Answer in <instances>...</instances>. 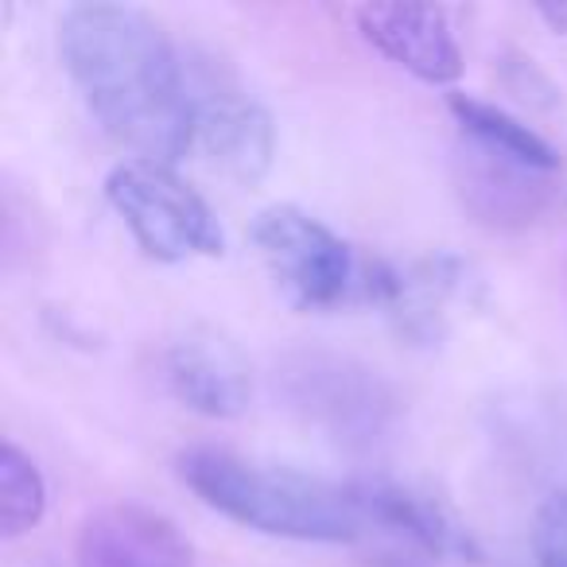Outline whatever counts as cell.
<instances>
[{"label": "cell", "mask_w": 567, "mask_h": 567, "mask_svg": "<svg viewBox=\"0 0 567 567\" xmlns=\"http://www.w3.org/2000/svg\"><path fill=\"white\" fill-rule=\"evenodd\" d=\"M59 55L90 117L136 159L187 156V66L164 28L128 4H74L59 20Z\"/></svg>", "instance_id": "6da1fadb"}, {"label": "cell", "mask_w": 567, "mask_h": 567, "mask_svg": "<svg viewBox=\"0 0 567 567\" xmlns=\"http://www.w3.org/2000/svg\"><path fill=\"white\" fill-rule=\"evenodd\" d=\"M175 471L206 509L260 536L350 544L365 528L347 486L311 478L292 466L260 463L226 447H190L175 458Z\"/></svg>", "instance_id": "7a4b0ae2"}, {"label": "cell", "mask_w": 567, "mask_h": 567, "mask_svg": "<svg viewBox=\"0 0 567 567\" xmlns=\"http://www.w3.org/2000/svg\"><path fill=\"white\" fill-rule=\"evenodd\" d=\"M249 237L276 292L296 311H339L362 303L365 265L327 221L292 203H272L252 218Z\"/></svg>", "instance_id": "3957f363"}, {"label": "cell", "mask_w": 567, "mask_h": 567, "mask_svg": "<svg viewBox=\"0 0 567 567\" xmlns=\"http://www.w3.org/2000/svg\"><path fill=\"white\" fill-rule=\"evenodd\" d=\"M105 203L113 206L141 252L159 265L221 257L226 237L206 198L164 159H125L105 175Z\"/></svg>", "instance_id": "277c9868"}, {"label": "cell", "mask_w": 567, "mask_h": 567, "mask_svg": "<svg viewBox=\"0 0 567 567\" xmlns=\"http://www.w3.org/2000/svg\"><path fill=\"white\" fill-rule=\"evenodd\" d=\"M183 66H187V156L237 187L260 183L276 156V128L268 110L214 59L183 55Z\"/></svg>", "instance_id": "5b68a950"}, {"label": "cell", "mask_w": 567, "mask_h": 567, "mask_svg": "<svg viewBox=\"0 0 567 567\" xmlns=\"http://www.w3.org/2000/svg\"><path fill=\"white\" fill-rule=\"evenodd\" d=\"M276 385L303 424L339 447H373L396 420L393 389L378 378V370H365L354 358L300 350L284 358Z\"/></svg>", "instance_id": "8992f818"}, {"label": "cell", "mask_w": 567, "mask_h": 567, "mask_svg": "<svg viewBox=\"0 0 567 567\" xmlns=\"http://www.w3.org/2000/svg\"><path fill=\"white\" fill-rule=\"evenodd\" d=\"M347 489L365 525H378L385 533L401 536L404 544L420 548L424 556L463 559V564H478L482 559L478 536L471 533V525L443 497L393 478H358L347 482Z\"/></svg>", "instance_id": "52a82bcc"}, {"label": "cell", "mask_w": 567, "mask_h": 567, "mask_svg": "<svg viewBox=\"0 0 567 567\" xmlns=\"http://www.w3.org/2000/svg\"><path fill=\"white\" fill-rule=\"evenodd\" d=\"M164 381L183 409L206 420H234L249 409L252 378L245 354L214 327H190L164 354Z\"/></svg>", "instance_id": "ba28073f"}, {"label": "cell", "mask_w": 567, "mask_h": 567, "mask_svg": "<svg viewBox=\"0 0 567 567\" xmlns=\"http://www.w3.org/2000/svg\"><path fill=\"white\" fill-rule=\"evenodd\" d=\"M358 32L373 51L427 86H451L463 74V48L447 12L427 4H365L354 12Z\"/></svg>", "instance_id": "9c48e42d"}, {"label": "cell", "mask_w": 567, "mask_h": 567, "mask_svg": "<svg viewBox=\"0 0 567 567\" xmlns=\"http://www.w3.org/2000/svg\"><path fill=\"white\" fill-rule=\"evenodd\" d=\"M74 567H195L187 536L148 505H105L74 540Z\"/></svg>", "instance_id": "30bf717a"}, {"label": "cell", "mask_w": 567, "mask_h": 567, "mask_svg": "<svg viewBox=\"0 0 567 567\" xmlns=\"http://www.w3.org/2000/svg\"><path fill=\"white\" fill-rule=\"evenodd\" d=\"M455 183L474 221L489 229H525L551 206V175L463 141Z\"/></svg>", "instance_id": "8fae6325"}, {"label": "cell", "mask_w": 567, "mask_h": 567, "mask_svg": "<svg viewBox=\"0 0 567 567\" xmlns=\"http://www.w3.org/2000/svg\"><path fill=\"white\" fill-rule=\"evenodd\" d=\"M447 110H451V117H455V125L463 128V141L497 152V156H509V159H517V164H528V167H536V172H548V175L559 172V152L551 148L533 125L513 117L502 105L482 102V97H471V94H451Z\"/></svg>", "instance_id": "7c38bea8"}, {"label": "cell", "mask_w": 567, "mask_h": 567, "mask_svg": "<svg viewBox=\"0 0 567 567\" xmlns=\"http://www.w3.org/2000/svg\"><path fill=\"white\" fill-rule=\"evenodd\" d=\"M48 513V482H43L40 466L32 455L4 440L0 447V536L17 540V536L32 533Z\"/></svg>", "instance_id": "4fadbf2b"}, {"label": "cell", "mask_w": 567, "mask_h": 567, "mask_svg": "<svg viewBox=\"0 0 567 567\" xmlns=\"http://www.w3.org/2000/svg\"><path fill=\"white\" fill-rule=\"evenodd\" d=\"M536 567H567V489H556L540 502L533 517Z\"/></svg>", "instance_id": "5bb4252c"}, {"label": "cell", "mask_w": 567, "mask_h": 567, "mask_svg": "<svg viewBox=\"0 0 567 567\" xmlns=\"http://www.w3.org/2000/svg\"><path fill=\"white\" fill-rule=\"evenodd\" d=\"M536 17H540L556 35H567V4H540Z\"/></svg>", "instance_id": "9a60e30c"}]
</instances>
